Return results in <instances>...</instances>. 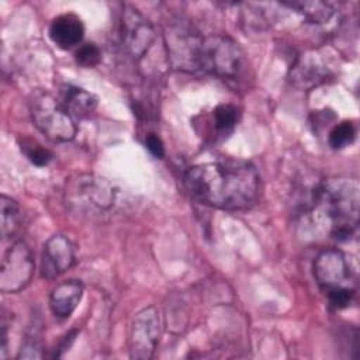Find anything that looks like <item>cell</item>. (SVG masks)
<instances>
[{"label":"cell","instance_id":"1","mask_svg":"<svg viewBox=\"0 0 360 360\" xmlns=\"http://www.w3.org/2000/svg\"><path fill=\"white\" fill-rule=\"evenodd\" d=\"M184 183L198 201L221 210H243L259 195V173L246 160L200 163L186 172Z\"/></svg>","mask_w":360,"mask_h":360},{"label":"cell","instance_id":"2","mask_svg":"<svg viewBox=\"0 0 360 360\" xmlns=\"http://www.w3.org/2000/svg\"><path fill=\"white\" fill-rule=\"evenodd\" d=\"M360 187L353 177H329L321 181L312 195V215L330 238L349 240L359 225Z\"/></svg>","mask_w":360,"mask_h":360},{"label":"cell","instance_id":"3","mask_svg":"<svg viewBox=\"0 0 360 360\" xmlns=\"http://www.w3.org/2000/svg\"><path fill=\"white\" fill-rule=\"evenodd\" d=\"M248 68V59L239 44L228 35H210L202 39L200 69L224 80L240 79Z\"/></svg>","mask_w":360,"mask_h":360},{"label":"cell","instance_id":"4","mask_svg":"<svg viewBox=\"0 0 360 360\" xmlns=\"http://www.w3.org/2000/svg\"><path fill=\"white\" fill-rule=\"evenodd\" d=\"M111 183L96 174H77L72 177L65 190L69 208L82 215H100L108 211L115 201Z\"/></svg>","mask_w":360,"mask_h":360},{"label":"cell","instance_id":"5","mask_svg":"<svg viewBox=\"0 0 360 360\" xmlns=\"http://www.w3.org/2000/svg\"><path fill=\"white\" fill-rule=\"evenodd\" d=\"M30 114L34 125L53 142H69L76 136L75 118L58 98L46 91H38L32 96Z\"/></svg>","mask_w":360,"mask_h":360},{"label":"cell","instance_id":"6","mask_svg":"<svg viewBox=\"0 0 360 360\" xmlns=\"http://www.w3.org/2000/svg\"><path fill=\"white\" fill-rule=\"evenodd\" d=\"M202 37L184 20H173L165 30L167 60L173 69L195 72L200 69V52Z\"/></svg>","mask_w":360,"mask_h":360},{"label":"cell","instance_id":"7","mask_svg":"<svg viewBox=\"0 0 360 360\" xmlns=\"http://www.w3.org/2000/svg\"><path fill=\"white\" fill-rule=\"evenodd\" d=\"M314 276L325 294L342 290L356 292L354 269L345 253L338 249H325L318 253L314 262Z\"/></svg>","mask_w":360,"mask_h":360},{"label":"cell","instance_id":"8","mask_svg":"<svg viewBox=\"0 0 360 360\" xmlns=\"http://www.w3.org/2000/svg\"><path fill=\"white\" fill-rule=\"evenodd\" d=\"M118 35L122 49L135 60L148 53L156 38L152 22L132 6H124L121 11Z\"/></svg>","mask_w":360,"mask_h":360},{"label":"cell","instance_id":"9","mask_svg":"<svg viewBox=\"0 0 360 360\" xmlns=\"http://www.w3.org/2000/svg\"><path fill=\"white\" fill-rule=\"evenodd\" d=\"M34 255L30 246L22 242H14L3 256L0 269L1 292H18L25 288L34 274Z\"/></svg>","mask_w":360,"mask_h":360},{"label":"cell","instance_id":"10","mask_svg":"<svg viewBox=\"0 0 360 360\" xmlns=\"http://www.w3.org/2000/svg\"><path fill=\"white\" fill-rule=\"evenodd\" d=\"M160 336V319L155 307L139 311L131 325L129 356L135 360H148L153 356Z\"/></svg>","mask_w":360,"mask_h":360},{"label":"cell","instance_id":"11","mask_svg":"<svg viewBox=\"0 0 360 360\" xmlns=\"http://www.w3.org/2000/svg\"><path fill=\"white\" fill-rule=\"evenodd\" d=\"M75 264V248L73 243L63 235L51 236L42 252L41 274L42 277L52 280L68 271Z\"/></svg>","mask_w":360,"mask_h":360},{"label":"cell","instance_id":"12","mask_svg":"<svg viewBox=\"0 0 360 360\" xmlns=\"http://www.w3.org/2000/svg\"><path fill=\"white\" fill-rule=\"evenodd\" d=\"M332 76L330 68L323 62L318 52H307L301 55L291 66L290 82L302 90L312 89L325 83Z\"/></svg>","mask_w":360,"mask_h":360},{"label":"cell","instance_id":"13","mask_svg":"<svg viewBox=\"0 0 360 360\" xmlns=\"http://www.w3.org/2000/svg\"><path fill=\"white\" fill-rule=\"evenodd\" d=\"M48 34L56 46L60 49H70L82 42L84 25L76 14H60L52 20Z\"/></svg>","mask_w":360,"mask_h":360},{"label":"cell","instance_id":"14","mask_svg":"<svg viewBox=\"0 0 360 360\" xmlns=\"http://www.w3.org/2000/svg\"><path fill=\"white\" fill-rule=\"evenodd\" d=\"M83 297V284L79 280L59 283L51 292L49 307L56 318H69Z\"/></svg>","mask_w":360,"mask_h":360},{"label":"cell","instance_id":"15","mask_svg":"<svg viewBox=\"0 0 360 360\" xmlns=\"http://www.w3.org/2000/svg\"><path fill=\"white\" fill-rule=\"evenodd\" d=\"M59 101L73 118L89 117L97 105V98L91 93L72 84H63L60 87Z\"/></svg>","mask_w":360,"mask_h":360},{"label":"cell","instance_id":"16","mask_svg":"<svg viewBox=\"0 0 360 360\" xmlns=\"http://www.w3.org/2000/svg\"><path fill=\"white\" fill-rule=\"evenodd\" d=\"M283 6L297 10L307 21L315 25H326L336 17V8L325 1H290L283 3Z\"/></svg>","mask_w":360,"mask_h":360},{"label":"cell","instance_id":"17","mask_svg":"<svg viewBox=\"0 0 360 360\" xmlns=\"http://www.w3.org/2000/svg\"><path fill=\"white\" fill-rule=\"evenodd\" d=\"M0 212H1L0 214L1 215V235H3V239H8L20 228L21 214H20L18 202L6 194H1Z\"/></svg>","mask_w":360,"mask_h":360},{"label":"cell","instance_id":"18","mask_svg":"<svg viewBox=\"0 0 360 360\" xmlns=\"http://www.w3.org/2000/svg\"><path fill=\"white\" fill-rule=\"evenodd\" d=\"M240 111L232 104H219L212 111V125L221 134H229L238 124Z\"/></svg>","mask_w":360,"mask_h":360},{"label":"cell","instance_id":"19","mask_svg":"<svg viewBox=\"0 0 360 360\" xmlns=\"http://www.w3.org/2000/svg\"><path fill=\"white\" fill-rule=\"evenodd\" d=\"M354 138H356L354 124L352 121H342L330 129L328 135V142L333 149H343L352 145Z\"/></svg>","mask_w":360,"mask_h":360},{"label":"cell","instance_id":"20","mask_svg":"<svg viewBox=\"0 0 360 360\" xmlns=\"http://www.w3.org/2000/svg\"><path fill=\"white\" fill-rule=\"evenodd\" d=\"M21 152L35 166H46L52 160V153L32 139H24L21 142Z\"/></svg>","mask_w":360,"mask_h":360},{"label":"cell","instance_id":"21","mask_svg":"<svg viewBox=\"0 0 360 360\" xmlns=\"http://www.w3.org/2000/svg\"><path fill=\"white\" fill-rule=\"evenodd\" d=\"M75 59L83 68H94L101 60V51L93 42L82 44L75 52Z\"/></svg>","mask_w":360,"mask_h":360},{"label":"cell","instance_id":"22","mask_svg":"<svg viewBox=\"0 0 360 360\" xmlns=\"http://www.w3.org/2000/svg\"><path fill=\"white\" fill-rule=\"evenodd\" d=\"M44 356L41 345L35 339H28L25 343L21 346L18 359H41Z\"/></svg>","mask_w":360,"mask_h":360},{"label":"cell","instance_id":"23","mask_svg":"<svg viewBox=\"0 0 360 360\" xmlns=\"http://www.w3.org/2000/svg\"><path fill=\"white\" fill-rule=\"evenodd\" d=\"M145 145L148 148V150L155 156V158H163L165 155V148H163V142L162 139L156 135V134H148L145 138Z\"/></svg>","mask_w":360,"mask_h":360}]
</instances>
